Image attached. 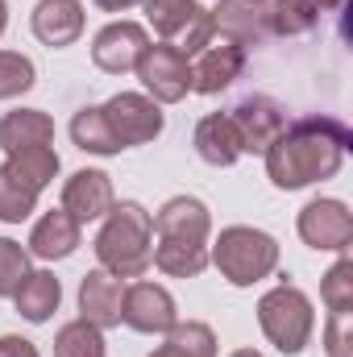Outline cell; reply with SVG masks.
<instances>
[{
    "mask_svg": "<svg viewBox=\"0 0 353 357\" xmlns=\"http://www.w3.org/2000/svg\"><path fill=\"white\" fill-rule=\"evenodd\" d=\"M33 33L46 46H71L84 33V4L80 0H38L33 4Z\"/></svg>",
    "mask_w": 353,
    "mask_h": 357,
    "instance_id": "2e32d148",
    "label": "cell"
},
{
    "mask_svg": "<svg viewBox=\"0 0 353 357\" xmlns=\"http://www.w3.org/2000/svg\"><path fill=\"white\" fill-rule=\"evenodd\" d=\"M303 4H312L316 13H329V8H341L345 0H303Z\"/></svg>",
    "mask_w": 353,
    "mask_h": 357,
    "instance_id": "d590c367",
    "label": "cell"
},
{
    "mask_svg": "<svg viewBox=\"0 0 353 357\" xmlns=\"http://www.w3.org/2000/svg\"><path fill=\"white\" fill-rule=\"evenodd\" d=\"M96 4H100L104 13H125V8H133L137 0H96Z\"/></svg>",
    "mask_w": 353,
    "mask_h": 357,
    "instance_id": "e575fe53",
    "label": "cell"
},
{
    "mask_svg": "<svg viewBox=\"0 0 353 357\" xmlns=\"http://www.w3.org/2000/svg\"><path fill=\"white\" fill-rule=\"evenodd\" d=\"M266 17H270V33L278 38H299L308 29H316L320 13L303 0H266Z\"/></svg>",
    "mask_w": 353,
    "mask_h": 357,
    "instance_id": "d4e9b609",
    "label": "cell"
},
{
    "mask_svg": "<svg viewBox=\"0 0 353 357\" xmlns=\"http://www.w3.org/2000/svg\"><path fill=\"white\" fill-rule=\"evenodd\" d=\"M0 357H42V354L25 337H0Z\"/></svg>",
    "mask_w": 353,
    "mask_h": 357,
    "instance_id": "836d02e7",
    "label": "cell"
},
{
    "mask_svg": "<svg viewBox=\"0 0 353 357\" xmlns=\"http://www.w3.org/2000/svg\"><path fill=\"white\" fill-rule=\"evenodd\" d=\"M59 299H63V287L50 270H29L21 278V287L13 291V303L17 312L29 320V324H46L54 312H59Z\"/></svg>",
    "mask_w": 353,
    "mask_h": 357,
    "instance_id": "d6986e66",
    "label": "cell"
},
{
    "mask_svg": "<svg viewBox=\"0 0 353 357\" xmlns=\"http://www.w3.org/2000/svg\"><path fill=\"white\" fill-rule=\"evenodd\" d=\"M25 274H29V250H21L17 241L0 237V299L13 295Z\"/></svg>",
    "mask_w": 353,
    "mask_h": 357,
    "instance_id": "4dcf8cb0",
    "label": "cell"
},
{
    "mask_svg": "<svg viewBox=\"0 0 353 357\" xmlns=\"http://www.w3.org/2000/svg\"><path fill=\"white\" fill-rule=\"evenodd\" d=\"M150 357H216V337H212L208 324L187 320V324H175V328L167 333V341H163Z\"/></svg>",
    "mask_w": 353,
    "mask_h": 357,
    "instance_id": "603a6c76",
    "label": "cell"
},
{
    "mask_svg": "<svg viewBox=\"0 0 353 357\" xmlns=\"http://www.w3.org/2000/svg\"><path fill=\"white\" fill-rule=\"evenodd\" d=\"M137 79L142 88L154 96V104H179L191 91V59H183L171 42L146 46V54L137 59Z\"/></svg>",
    "mask_w": 353,
    "mask_h": 357,
    "instance_id": "8992f818",
    "label": "cell"
},
{
    "mask_svg": "<svg viewBox=\"0 0 353 357\" xmlns=\"http://www.w3.org/2000/svg\"><path fill=\"white\" fill-rule=\"evenodd\" d=\"M38 195H42V191H33L29 183H21L13 171L0 167V220H4V225H21V220L33 212Z\"/></svg>",
    "mask_w": 353,
    "mask_h": 357,
    "instance_id": "4316f807",
    "label": "cell"
},
{
    "mask_svg": "<svg viewBox=\"0 0 353 357\" xmlns=\"http://www.w3.org/2000/svg\"><path fill=\"white\" fill-rule=\"evenodd\" d=\"M117 199H112V178L104 175V171H75V175L67 178V187H63V212L84 229L88 220H100V216H108V208H112Z\"/></svg>",
    "mask_w": 353,
    "mask_h": 357,
    "instance_id": "5bb4252c",
    "label": "cell"
},
{
    "mask_svg": "<svg viewBox=\"0 0 353 357\" xmlns=\"http://www.w3.org/2000/svg\"><path fill=\"white\" fill-rule=\"evenodd\" d=\"M4 171H13L21 183H29L33 191H42L46 183H54V175H59V154H54V146L13 150V154L4 158Z\"/></svg>",
    "mask_w": 353,
    "mask_h": 357,
    "instance_id": "44dd1931",
    "label": "cell"
},
{
    "mask_svg": "<svg viewBox=\"0 0 353 357\" xmlns=\"http://www.w3.org/2000/svg\"><path fill=\"white\" fill-rule=\"evenodd\" d=\"M4 25H8V4L0 0V33H4Z\"/></svg>",
    "mask_w": 353,
    "mask_h": 357,
    "instance_id": "8d00e7d4",
    "label": "cell"
},
{
    "mask_svg": "<svg viewBox=\"0 0 353 357\" xmlns=\"http://www.w3.org/2000/svg\"><path fill=\"white\" fill-rule=\"evenodd\" d=\"M350 150V129L333 116H303L287 125L274 146L266 150V175L274 187L295 191L320 178H333L345 162Z\"/></svg>",
    "mask_w": 353,
    "mask_h": 357,
    "instance_id": "6da1fadb",
    "label": "cell"
},
{
    "mask_svg": "<svg viewBox=\"0 0 353 357\" xmlns=\"http://www.w3.org/2000/svg\"><path fill=\"white\" fill-rule=\"evenodd\" d=\"M258 324H262L266 341L278 349V354H303V345L312 341V328H316V312H312V299L291 287V282H278L274 291H266L258 299Z\"/></svg>",
    "mask_w": 353,
    "mask_h": 357,
    "instance_id": "277c9868",
    "label": "cell"
},
{
    "mask_svg": "<svg viewBox=\"0 0 353 357\" xmlns=\"http://www.w3.org/2000/svg\"><path fill=\"white\" fill-rule=\"evenodd\" d=\"M75 245H80V225H75L63 208L46 212V216L33 225V233H29V254H33V258H42V262L71 258V254H75Z\"/></svg>",
    "mask_w": 353,
    "mask_h": 357,
    "instance_id": "ac0fdd59",
    "label": "cell"
},
{
    "mask_svg": "<svg viewBox=\"0 0 353 357\" xmlns=\"http://www.w3.org/2000/svg\"><path fill=\"white\" fill-rule=\"evenodd\" d=\"M33 84H38L33 63L17 50H0V100H13V96L29 91Z\"/></svg>",
    "mask_w": 353,
    "mask_h": 357,
    "instance_id": "f1b7e54d",
    "label": "cell"
},
{
    "mask_svg": "<svg viewBox=\"0 0 353 357\" xmlns=\"http://www.w3.org/2000/svg\"><path fill=\"white\" fill-rule=\"evenodd\" d=\"M121 320L133 328V333H146V337H158V333H171L179 324L175 299L167 287L158 282H129L125 287V303H121Z\"/></svg>",
    "mask_w": 353,
    "mask_h": 357,
    "instance_id": "52a82bcc",
    "label": "cell"
},
{
    "mask_svg": "<svg viewBox=\"0 0 353 357\" xmlns=\"http://www.w3.org/2000/svg\"><path fill=\"white\" fill-rule=\"evenodd\" d=\"M320 299H324L329 312H353V262L350 258H341L337 266L324 274V282H320Z\"/></svg>",
    "mask_w": 353,
    "mask_h": 357,
    "instance_id": "f546056e",
    "label": "cell"
},
{
    "mask_svg": "<svg viewBox=\"0 0 353 357\" xmlns=\"http://www.w3.org/2000/svg\"><path fill=\"white\" fill-rule=\"evenodd\" d=\"M212 33H216V29H212V13H208V8H200V13L179 29L175 38H171V46H175L183 59H195V54L212 42Z\"/></svg>",
    "mask_w": 353,
    "mask_h": 357,
    "instance_id": "1f68e13d",
    "label": "cell"
},
{
    "mask_svg": "<svg viewBox=\"0 0 353 357\" xmlns=\"http://www.w3.org/2000/svg\"><path fill=\"white\" fill-rule=\"evenodd\" d=\"M154 233L158 241H191V245H204L208 233H212V216L204 208V199L195 195H175L158 208L154 216Z\"/></svg>",
    "mask_w": 353,
    "mask_h": 357,
    "instance_id": "7c38bea8",
    "label": "cell"
},
{
    "mask_svg": "<svg viewBox=\"0 0 353 357\" xmlns=\"http://www.w3.org/2000/svg\"><path fill=\"white\" fill-rule=\"evenodd\" d=\"M154 216L137 199H121L108 208L104 229L96 237V262L117 278H142L154 258Z\"/></svg>",
    "mask_w": 353,
    "mask_h": 357,
    "instance_id": "7a4b0ae2",
    "label": "cell"
},
{
    "mask_svg": "<svg viewBox=\"0 0 353 357\" xmlns=\"http://www.w3.org/2000/svg\"><path fill=\"white\" fill-rule=\"evenodd\" d=\"M212 13V29L225 33V42L233 46H258L270 38V17H266V0H220Z\"/></svg>",
    "mask_w": 353,
    "mask_h": 357,
    "instance_id": "8fae6325",
    "label": "cell"
},
{
    "mask_svg": "<svg viewBox=\"0 0 353 357\" xmlns=\"http://www.w3.org/2000/svg\"><path fill=\"white\" fill-rule=\"evenodd\" d=\"M137 4L146 8V21H150L167 42H171L179 29L200 13V4H195V0H137Z\"/></svg>",
    "mask_w": 353,
    "mask_h": 357,
    "instance_id": "83f0119b",
    "label": "cell"
},
{
    "mask_svg": "<svg viewBox=\"0 0 353 357\" xmlns=\"http://www.w3.org/2000/svg\"><path fill=\"white\" fill-rule=\"evenodd\" d=\"M299 237L312 250H337L345 254L353 241V216L341 199H312L299 212Z\"/></svg>",
    "mask_w": 353,
    "mask_h": 357,
    "instance_id": "30bf717a",
    "label": "cell"
},
{
    "mask_svg": "<svg viewBox=\"0 0 353 357\" xmlns=\"http://www.w3.org/2000/svg\"><path fill=\"white\" fill-rule=\"evenodd\" d=\"M54 142V121L42 108H17L0 121V150H29V146H50Z\"/></svg>",
    "mask_w": 353,
    "mask_h": 357,
    "instance_id": "ffe728a7",
    "label": "cell"
},
{
    "mask_svg": "<svg viewBox=\"0 0 353 357\" xmlns=\"http://www.w3.org/2000/svg\"><path fill=\"white\" fill-rule=\"evenodd\" d=\"M100 112H104V121H108V129H112V137H117L121 150L146 146V142H154L163 133V112L142 91H121L108 104H100Z\"/></svg>",
    "mask_w": 353,
    "mask_h": 357,
    "instance_id": "5b68a950",
    "label": "cell"
},
{
    "mask_svg": "<svg viewBox=\"0 0 353 357\" xmlns=\"http://www.w3.org/2000/svg\"><path fill=\"white\" fill-rule=\"evenodd\" d=\"M146 46H150V33L137 21H112V25H104L96 33L91 63L100 71H108V75H125V71L137 67V59L146 54Z\"/></svg>",
    "mask_w": 353,
    "mask_h": 357,
    "instance_id": "9c48e42d",
    "label": "cell"
},
{
    "mask_svg": "<svg viewBox=\"0 0 353 357\" xmlns=\"http://www.w3.org/2000/svg\"><path fill=\"white\" fill-rule=\"evenodd\" d=\"M71 142L80 150H88V154H117L121 150L108 121H104V112H100V104H88V108H80L71 116Z\"/></svg>",
    "mask_w": 353,
    "mask_h": 357,
    "instance_id": "cb8c5ba5",
    "label": "cell"
},
{
    "mask_svg": "<svg viewBox=\"0 0 353 357\" xmlns=\"http://www.w3.org/2000/svg\"><path fill=\"white\" fill-rule=\"evenodd\" d=\"M208 262L220 270L233 287H254L266 274H274V266H278V241L270 233H262V229L233 225V229H225L216 237Z\"/></svg>",
    "mask_w": 353,
    "mask_h": 357,
    "instance_id": "3957f363",
    "label": "cell"
},
{
    "mask_svg": "<svg viewBox=\"0 0 353 357\" xmlns=\"http://www.w3.org/2000/svg\"><path fill=\"white\" fill-rule=\"evenodd\" d=\"M324 349L329 357H353V312H329Z\"/></svg>",
    "mask_w": 353,
    "mask_h": 357,
    "instance_id": "d6a6232c",
    "label": "cell"
},
{
    "mask_svg": "<svg viewBox=\"0 0 353 357\" xmlns=\"http://www.w3.org/2000/svg\"><path fill=\"white\" fill-rule=\"evenodd\" d=\"M233 357H262V354H258V349H237Z\"/></svg>",
    "mask_w": 353,
    "mask_h": 357,
    "instance_id": "74e56055",
    "label": "cell"
},
{
    "mask_svg": "<svg viewBox=\"0 0 353 357\" xmlns=\"http://www.w3.org/2000/svg\"><path fill=\"white\" fill-rule=\"evenodd\" d=\"M195 154L208 167H233L241 158V137H237L229 112H212L195 125Z\"/></svg>",
    "mask_w": 353,
    "mask_h": 357,
    "instance_id": "e0dca14e",
    "label": "cell"
},
{
    "mask_svg": "<svg viewBox=\"0 0 353 357\" xmlns=\"http://www.w3.org/2000/svg\"><path fill=\"white\" fill-rule=\"evenodd\" d=\"M241 67H246V50L241 46H233V42H208L195 54V63H191V91L216 96V91H225L241 75Z\"/></svg>",
    "mask_w": 353,
    "mask_h": 357,
    "instance_id": "4fadbf2b",
    "label": "cell"
},
{
    "mask_svg": "<svg viewBox=\"0 0 353 357\" xmlns=\"http://www.w3.org/2000/svg\"><path fill=\"white\" fill-rule=\"evenodd\" d=\"M229 116H233V129L241 137V154L246 150L250 154H266L274 146V137L287 129V112L270 96H246L237 108H229Z\"/></svg>",
    "mask_w": 353,
    "mask_h": 357,
    "instance_id": "ba28073f",
    "label": "cell"
},
{
    "mask_svg": "<svg viewBox=\"0 0 353 357\" xmlns=\"http://www.w3.org/2000/svg\"><path fill=\"white\" fill-rule=\"evenodd\" d=\"M150 266H158L171 278H195L208 266V245H191V241H158Z\"/></svg>",
    "mask_w": 353,
    "mask_h": 357,
    "instance_id": "7402d4cb",
    "label": "cell"
},
{
    "mask_svg": "<svg viewBox=\"0 0 353 357\" xmlns=\"http://www.w3.org/2000/svg\"><path fill=\"white\" fill-rule=\"evenodd\" d=\"M121 303H125V278H117L108 270H91L80 282V316L96 328L121 324Z\"/></svg>",
    "mask_w": 353,
    "mask_h": 357,
    "instance_id": "9a60e30c",
    "label": "cell"
},
{
    "mask_svg": "<svg viewBox=\"0 0 353 357\" xmlns=\"http://www.w3.org/2000/svg\"><path fill=\"white\" fill-rule=\"evenodd\" d=\"M54 357H104V328L88 324L84 316L63 324L54 337Z\"/></svg>",
    "mask_w": 353,
    "mask_h": 357,
    "instance_id": "484cf974",
    "label": "cell"
}]
</instances>
